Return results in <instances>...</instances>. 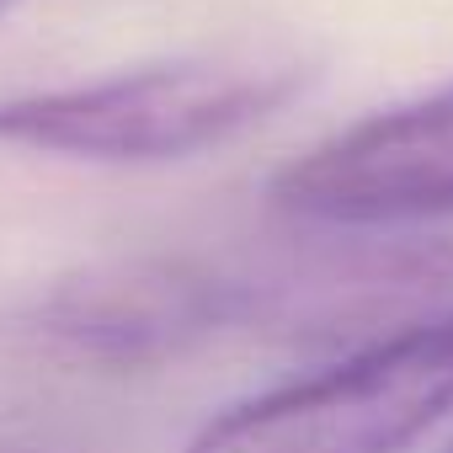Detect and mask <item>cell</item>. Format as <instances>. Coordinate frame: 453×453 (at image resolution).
Instances as JSON below:
<instances>
[{"label": "cell", "mask_w": 453, "mask_h": 453, "mask_svg": "<svg viewBox=\"0 0 453 453\" xmlns=\"http://www.w3.org/2000/svg\"><path fill=\"white\" fill-rule=\"evenodd\" d=\"M315 75V59L288 43L171 54L96 81L0 96V144L75 165L197 160L273 123Z\"/></svg>", "instance_id": "6da1fadb"}, {"label": "cell", "mask_w": 453, "mask_h": 453, "mask_svg": "<svg viewBox=\"0 0 453 453\" xmlns=\"http://www.w3.org/2000/svg\"><path fill=\"white\" fill-rule=\"evenodd\" d=\"M241 331L352 352L453 320V241L411 230H326L278 257L230 262Z\"/></svg>", "instance_id": "3957f363"}, {"label": "cell", "mask_w": 453, "mask_h": 453, "mask_svg": "<svg viewBox=\"0 0 453 453\" xmlns=\"http://www.w3.org/2000/svg\"><path fill=\"white\" fill-rule=\"evenodd\" d=\"M27 326L65 363L139 373L241 331V294L230 262L112 257L59 278Z\"/></svg>", "instance_id": "5b68a950"}, {"label": "cell", "mask_w": 453, "mask_h": 453, "mask_svg": "<svg viewBox=\"0 0 453 453\" xmlns=\"http://www.w3.org/2000/svg\"><path fill=\"white\" fill-rule=\"evenodd\" d=\"M448 453H453V448H448Z\"/></svg>", "instance_id": "52a82bcc"}, {"label": "cell", "mask_w": 453, "mask_h": 453, "mask_svg": "<svg viewBox=\"0 0 453 453\" xmlns=\"http://www.w3.org/2000/svg\"><path fill=\"white\" fill-rule=\"evenodd\" d=\"M17 6H22V0H0V17H12Z\"/></svg>", "instance_id": "8992f818"}, {"label": "cell", "mask_w": 453, "mask_h": 453, "mask_svg": "<svg viewBox=\"0 0 453 453\" xmlns=\"http://www.w3.org/2000/svg\"><path fill=\"white\" fill-rule=\"evenodd\" d=\"M273 203L304 230H421L453 219V81L315 139L278 165Z\"/></svg>", "instance_id": "277c9868"}, {"label": "cell", "mask_w": 453, "mask_h": 453, "mask_svg": "<svg viewBox=\"0 0 453 453\" xmlns=\"http://www.w3.org/2000/svg\"><path fill=\"white\" fill-rule=\"evenodd\" d=\"M453 411V320L219 405L181 453H411Z\"/></svg>", "instance_id": "7a4b0ae2"}]
</instances>
